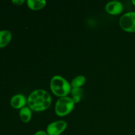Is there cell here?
Listing matches in <instances>:
<instances>
[{
  "label": "cell",
  "instance_id": "7c38bea8",
  "mask_svg": "<svg viewBox=\"0 0 135 135\" xmlns=\"http://www.w3.org/2000/svg\"><path fill=\"white\" fill-rule=\"evenodd\" d=\"M12 3H13L15 5L21 6L22 4L25 3V0H13V1H12Z\"/></svg>",
  "mask_w": 135,
  "mask_h": 135
},
{
  "label": "cell",
  "instance_id": "ba28073f",
  "mask_svg": "<svg viewBox=\"0 0 135 135\" xmlns=\"http://www.w3.org/2000/svg\"><path fill=\"white\" fill-rule=\"evenodd\" d=\"M12 34L8 30H0V48L5 47L11 42Z\"/></svg>",
  "mask_w": 135,
  "mask_h": 135
},
{
  "label": "cell",
  "instance_id": "8fae6325",
  "mask_svg": "<svg viewBox=\"0 0 135 135\" xmlns=\"http://www.w3.org/2000/svg\"><path fill=\"white\" fill-rule=\"evenodd\" d=\"M86 77L83 75H79L76 77L74 78L72 80L71 83V88H80V87L83 86L86 83Z\"/></svg>",
  "mask_w": 135,
  "mask_h": 135
},
{
  "label": "cell",
  "instance_id": "5bb4252c",
  "mask_svg": "<svg viewBox=\"0 0 135 135\" xmlns=\"http://www.w3.org/2000/svg\"><path fill=\"white\" fill-rule=\"evenodd\" d=\"M132 3L134 5H135V0H132Z\"/></svg>",
  "mask_w": 135,
  "mask_h": 135
},
{
  "label": "cell",
  "instance_id": "3957f363",
  "mask_svg": "<svg viewBox=\"0 0 135 135\" xmlns=\"http://www.w3.org/2000/svg\"><path fill=\"white\" fill-rule=\"evenodd\" d=\"M75 102L71 98H59L57 100L55 105V112L59 117H64L69 114L75 108Z\"/></svg>",
  "mask_w": 135,
  "mask_h": 135
},
{
  "label": "cell",
  "instance_id": "5b68a950",
  "mask_svg": "<svg viewBox=\"0 0 135 135\" xmlns=\"http://www.w3.org/2000/svg\"><path fill=\"white\" fill-rule=\"evenodd\" d=\"M67 127V123L63 120L55 121L49 124L46 129L48 135H60Z\"/></svg>",
  "mask_w": 135,
  "mask_h": 135
},
{
  "label": "cell",
  "instance_id": "9c48e42d",
  "mask_svg": "<svg viewBox=\"0 0 135 135\" xmlns=\"http://www.w3.org/2000/svg\"><path fill=\"white\" fill-rule=\"evenodd\" d=\"M28 7L31 10L39 11L43 9L46 5V1L45 0H28L26 1Z\"/></svg>",
  "mask_w": 135,
  "mask_h": 135
},
{
  "label": "cell",
  "instance_id": "8992f818",
  "mask_svg": "<svg viewBox=\"0 0 135 135\" xmlns=\"http://www.w3.org/2000/svg\"><path fill=\"white\" fill-rule=\"evenodd\" d=\"M123 5L119 1H112L105 5V9L108 13L116 15L121 13L123 11Z\"/></svg>",
  "mask_w": 135,
  "mask_h": 135
},
{
  "label": "cell",
  "instance_id": "52a82bcc",
  "mask_svg": "<svg viewBox=\"0 0 135 135\" xmlns=\"http://www.w3.org/2000/svg\"><path fill=\"white\" fill-rule=\"evenodd\" d=\"M26 104H27V98L21 94L14 95L10 100L11 105L15 109H22V108L25 107Z\"/></svg>",
  "mask_w": 135,
  "mask_h": 135
},
{
  "label": "cell",
  "instance_id": "277c9868",
  "mask_svg": "<svg viewBox=\"0 0 135 135\" xmlns=\"http://www.w3.org/2000/svg\"><path fill=\"white\" fill-rule=\"evenodd\" d=\"M119 26L127 32H135V11L128 12L119 18Z\"/></svg>",
  "mask_w": 135,
  "mask_h": 135
},
{
  "label": "cell",
  "instance_id": "30bf717a",
  "mask_svg": "<svg viewBox=\"0 0 135 135\" xmlns=\"http://www.w3.org/2000/svg\"><path fill=\"white\" fill-rule=\"evenodd\" d=\"M32 110L29 107L25 106L20 109L19 117L21 121L25 123L30 122L32 119Z\"/></svg>",
  "mask_w": 135,
  "mask_h": 135
},
{
  "label": "cell",
  "instance_id": "6da1fadb",
  "mask_svg": "<svg viewBox=\"0 0 135 135\" xmlns=\"http://www.w3.org/2000/svg\"><path fill=\"white\" fill-rule=\"evenodd\" d=\"M52 102L51 95L43 89H37L32 92L27 98V104L32 111L43 112L50 107Z\"/></svg>",
  "mask_w": 135,
  "mask_h": 135
},
{
  "label": "cell",
  "instance_id": "7a4b0ae2",
  "mask_svg": "<svg viewBox=\"0 0 135 135\" xmlns=\"http://www.w3.org/2000/svg\"><path fill=\"white\" fill-rule=\"evenodd\" d=\"M50 86L52 93L59 98L67 96L72 89L68 80L59 75H55L51 78Z\"/></svg>",
  "mask_w": 135,
  "mask_h": 135
},
{
  "label": "cell",
  "instance_id": "4fadbf2b",
  "mask_svg": "<svg viewBox=\"0 0 135 135\" xmlns=\"http://www.w3.org/2000/svg\"><path fill=\"white\" fill-rule=\"evenodd\" d=\"M34 135H48V134H47V133H46V131H37Z\"/></svg>",
  "mask_w": 135,
  "mask_h": 135
}]
</instances>
